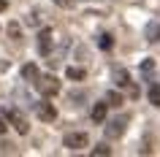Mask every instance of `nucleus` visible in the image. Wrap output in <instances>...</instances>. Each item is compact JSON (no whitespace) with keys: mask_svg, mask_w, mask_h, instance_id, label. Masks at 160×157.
Here are the masks:
<instances>
[{"mask_svg":"<svg viewBox=\"0 0 160 157\" xmlns=\"http://www.w3.org/2000/svg\"><path fill=\"white\" fill-rule=\"evenodd\" d=\"M3 116L8 119V125L19 133V135H27V133H30V122H27V116L22 114L19 108H11V106H8L6 111H3Z\"/></svg>","mask_w":160,"mask_h":157,"instance_id":"obj_1","label":"nucleus"},{"mask_svg":"<svg viewBox=\"0 0 160 157\" xmlns=\"http://www.w3.org/2000/svg\"><path fill=\"white\" fill-rule=\"evenodd\" d=\"M35 90L41 92L43 98H54L60 92V81H57V76H38V81H35Z\"/></svg>","mask_w":160,"mask_h":157,"instance_id":"obj_2","label":"nucleus"},{"mask_svg":"<svg viewBox=\"0 0 160 157\" xmlns=\"http://www.w3.org/2000/svg\"><path fill=\"white\" fill-rule=\"evenodd\" d=\"M90 144V135L87 133H65V138H62V146L71 149V152H79V149H84Z\"/></svg>","mask_w":160,"mask_h":157,"instance_id":"obj_3","label":"nucleus"},{"mask_svg":"<svg viewBox=\"0 0 160 157\" xmlns=\"http://www.w3.org/2000/svg\"><path fill=\"white\" fill-rule=\"evenodd\" d=\"M35 114H38L41 122H54V119H57V108H54V103H49V100H41V103H35Z\"/></svg>","mask_w":160,"mask_h":157,"instance_id":"obj_4","label":"nucleus"},{"mask_svg":"<svg viewBox=\"0 0 160 157\" xmlns=\"http://www.w3.org/2000/svg\"><path fill=\"white\" fill-rule=\"evenodd\" d=\"M125 127H128V119L125 116H117V119H111V122L106 125V135H109V138H119V135L125 133Z\"/></svg>","mask_w":160,"mask_h":157,"instance_id":"obj_5","label":"nucleus"},{"mask_svg":"<svg viewBox=\"0 0 160 157\" xmlns=\"http://www.w3.org/2000/svg\"><path fill=\"white\" fill-rule=\"evenodd\" d=\"M38 52L41 54H49L52 52V30L49 27H43L41 33H38Z\"/></svg>","mask_w":160,"mask_h":157,"instance_id":"obj_6","label":"nucleus"},{"mask_svg":"<svg viewBox=\"0 0 160 157\" xmlns=\"http://www.w3.org/2000/svg\"><path fill=\"white\" fill-rule=\"evenodd\" d=\"M111 79H114L117 87H130V76H128L125 68H114V71H111Z\"/></svg>","mask_w":160,"mask_h":157,"instance_id":"obj_7","label":"nucleus"},{"mask_svg":"<svg viewBox=\"0 0 160 157\" xmlns=\"http://www.w3.org/2000/svg\"><path fill=\"white\" fill-rule=\"evenodd\" d=\"M38 76H41V73H38V65H33V62H27V65L25 68H22V79H25V81H38Z\"/></svg>","mask_w":160,"mask_h":157,"instance_id":"obj_8","label":"nucleus"},{"mask_svg":"<svg viewBox=\"0 0 160 157\" xmlns=\"http://www.w3.org/2000/svg\"><path fill=\"white\" fill-rule=\"evenodd\" d=\"M144 35H147V41L158 43V41H160V22H149L147 30H144Z\"/></svg>","mask_w":160,"mask_h":157,"instance_id":"obj_9","label":"nucleus"},{"mask_svg":"<svg viewBox=\"0 0 160 157\" xmlns=\"http://www.w3.org/2000/svg\"><path fill=\"white\" fill-rule=\"evenodd\" d=\"M106 111H109V103H95L92 106V122H103V119H106Z\"/></svg>","mask_w":160,"mask_h":157,"instance_id":"obj_10","label":"nucleus"},{"mask_svg":"<svg viewBox=\"0 0 160 157\" xmlns=\"http://www.w3.org/2000/svg\"><path fill=\"white\" fill-rule=\"evenodd\" d=\"M147 98H149L152 106L160 108V84H149V90H147Z\"/></svg>","mask_w":160,"mask_h":157,"instance_id":"obj_11","label":"nucleus"},{"mask_svg":"<svg viewBox=\"0 0 160 157\" xmlns=\"http://www.w3.org/2000/svg\"><path fill=\"white\" fill-rule=\"evenodd\" d=\"M65 76L71 79V81H82V79L87 76V71H84V68H76V65H71V68L65 71Z\"/></svg>","mask_w":160,"mask_h":157,"instance_id":"obj_12","label":"nucleus"},{"mask_svg":"<svg viewBox=\"0 0 160 157\" xmlns=\"http://www.w3.org/2000/svg\"><path fill=\"white\" fill-rule=\"evenodd\" d=\"M106 103H109V106H122V103H125V98H122L117 90H111V92H106Z\"/></svg>","mask_w":160,"mask_h":157,"instance_id":"obj_13","label":"nucleus"},{"mask_svg":"<svg viewBox=\"0 0 160 157\" xmlns=\"http://www.w3.org/2000/svg\"><path fill=\"white\" fill-rule=\"evenodd\" d=\"M98 46H101V49H106V52H109L111 46H114V41H111V35H109V33H103L101 38H98Z\"/></svg>","mask_w":160,"mask_h":157,"instance_id":"obj_14","label":"nucleus"},{"mask_svg":"<svg viewBox=\"0 0 160 157\" xmlns=\"http://www.w3.org/2000/svg\"><path fill=\"white\" fill-rule=\"evenodd\" d=\"M106 157V155H111V146H106V144H98V146L92 149V157Z\"/></svg>","mask_w":160,"mask_h":157,"instance_id":"obj_15","label":"nucleus"},{"mask_svg":"<svg viewBox=\"0 0 160 157\" xmlns=\"http://www.w3.org/2000/svg\"><path fill=\"white\" fill-rule=\"evenodd\" d=\"M8 35L14 38V41H19V38H22V33H19V25H17V22H11V25H8Z\"/></svg>","mask_w":160,"mask_h":157,"instance_id":"obj_16","label":"nucleus"},{"mask_svg":"<svg viewBox=\"0 0 160 157\" xmlns=\"http://www.w3.org/2000/svg\"><path fill=\"white\" fill-rule=\"evenodd\" d=\"M6 122H8V119H6V116H0V135L8 130V125H6Z\"/></svg>","mask_w":160,"mask_h":157,"instance_id":"obj_17","label":"nucleus"},{"mask_svg":"<svg viewBox=\"0 0 160 157\" xmlns=\"http://www.w3.org/2000/svg\"><path fill=\"white\" fill-rule=\"evenodd\" d=\"M54 3H57V6H62V8H71V6H73V0H54Z\"/></svg>","mask_w":160,"mask_h":157,"instance_id":"obj_18","label":"nucleus"},{"mask_svg":"<svg viewBox=\"0 0 160 157\" xmlns=\"http://www.w3.org/2000/svg\"><path fill=\"white\" fill-rule=\"evenodd\" d=\"M141 71L147 73V71H152V60H147V62H141Z\"/></svg>","mask_w":160,"mask_h":157,"instance_id":"obj_19","label":"nucleus"},{"mask_svg":"<svg viewBox=\"0 0 160 157\" xmlns=\"http://www.w3.org/2000/svg\"><path fill=\"white\" fill-rule=\"evenodd\" d=\"M6 8H8V3H6V0H0V14H3Z\"/></svg>","mask_w":160,"mask_h":157,"instance_id":"obj_20","label":"nucleus"}]
</instances>
